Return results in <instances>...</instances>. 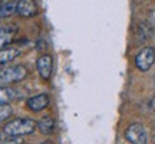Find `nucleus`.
Returning a JSON list of instances; mask_svg holds the SVG:
<instances>
[{
    "label": "nucleus",
    "instance_id": "f257e3e1",
    "mask_svg": "<svg viewBox=\"0 0 155 144\" xmlns=\"http://www.w3.org/2000/svg\"><path fill=\"white\" fill-rule=\"evenodd\" d=\"M37 127V123L33 118H14V120L6 123L3 127L5 134L7 139H17V137H23V135L31 134Z\"/></svg>",
    "mask_w": 155,
    "mask_h": 144
},
{
    "label": "nucleus",
    "instance_id": "f03ea898",
    "mask_svg": "<svg viewBox=\"0 0 155 144\" xmlns=\"http://www.w3.org/2000/svg\"><path fill=\"white\" fill-rule=\"evenodd\" d=\"M27 70L24 66L16 64L9 66L5 69H0V86H7V84L19 83L21 80L26 79Z\"/></svg>",
    "mask_w": 155,
    "mask_h": 144
},
{
    "label": "nucleus",
    "instance_id": "7ed1b4c3",
    "mask_svg": "<svg viewBox=\"0 0 155 144\" xmlns=\"http://www.w3.org/2000/svg\"><path fill=\"white\" fill-rule=\"evenodd\" d=\"M125 139L131 144H147L148 135H147L144 125L140 124V123H132L125 130Z\"/></svg>",
    "mask_w": 155,
    "mask_h": 144
},
{
    "label": "nucleus",
    "instance_id": "20e7f679",
    "mask_svg": "<svg viewBox=\"0 0 155 144\" xmlns=\"http://www.w3.org/2000/svg\"><path fill=\"white\" fill-rule=\"evenodd\" d=\"M155 61V50L154 47H144L135 56V66L141 71H147L152 67Z\"/></svg>",
    "mask_w": 155,
    "mask_h": 144
},
{
    "label": "nucleus",
    "instance_id": "39448f33",
    "mask_svg": "<svg viewBox=\"0 0 155 144\" xmlns=\"http://www.w3.org/2000/svg\"><path fill=\"white\" fill-rule=\"evenodd\" d=\"M37 71L41 76V79L48 80L53 73V57L50 54H43L37 59Z\"/></svg>",
    "mask_w": 155,
    "mask_h": 144
},
{
    "label": "nucleus",
    "instance_id": "423d86ee",
    "mask_svg": "<svg viewBox=\"0 0 155 144\" xmlns=\"http://www.w3.org/2000/svg\"><path fill=\"white\" fill-rule=\"evenodd\" d=\"M37 13V5L34 0H17V14L20 17L28 19Z\"/></svg>",
    "mask_w": 155,
    "mask_h": 144
},
{
    "label": "nucleus",
    "instance_id": "0eeeda50",
    "mask_svg": "<svg viewBox=\"0 0 155 144\" xmlns=\"http://www.w3.org/2000/svg\"><path fill=\"white\" fill-rule=\"evenodd\" d=\"M50 104V96L46 93H40L27 100V107L31 111H41Z\"/></svg>",
    "mask_w": 155,
    "mask_h": 144
},
{
    "label": "nucleus",
    "instance_id": "6e6552de",
    "mask_svg": "<svg viewBox=\"0 0 155 144\" xmlns=\"http://www.w3.org/2000/svg\"><path fill=\"white\" fill-rule=\"evenodd\" d=\"M16 30L13 27H0V49H5L13 42Z\"/></svg>",
    "mask_w": 155,
    "mask_h": 144
},
{
    "label": "nucleus",
    "instance_id": "1a4fd4ad",
    "mask_svg": "<svg viewBox=\"0 0 155 144\" xmlns=\"http://www.w3.org/2000/svg\"><path fill=\"white\" fill-rule=\"evenodd\" d=\"M54 125H56V123H54V118L50 116H46L43 117V118H40L37 123V127L38 130L41 131L43 134H51L53 130H54Z\"/></svg>",
    "mask_w": 155,
    "mask_h": 144
},
{
    "label": "nucleus",
    "instance_id": "9d476101",
    "mask_svg": "<svg viewBox=\"0 0 155 144\" xmlns=\"http://www.w3.org/2000/svg\"><path fill=\"white\" fill-rule=\"evenodd\" d=\"M20 53L17 49H2L0 50V66L13 61Z\"/></svg>",
    "mask_w": 155,
    "mask_h": 144
},
{
    "label": "nucleus",
    "instance_id": "9b49d317",
    "mask_svg": "<svg viewBox=\"0 0 155 144\" xmlns=\"http://www.w3.org/2000/svg\"><path fill=\"white\" fill-rule=\"evenodd\" d=\"M14 13H17V2H6L5 5L0 6V16L2 17H9V16H13Z\"/></svg>",
    "mask_w": 155,
    "mask_h": 144
},
{
    "label": "nucleus",
    "instance_id": "f8f14e48",
    "mask_svg": "<svg viewBox=\"0 0 155 144\" xmlns=\"http://www.w3.org/2000/svg\"><path fill=\"white\" fill-rule=\"evenodd\" d=\"M16 98V91L12 87H0V104H7Z\"/></svg>",
    "mask_w": 155,
    "mask_h": 144
},
{
    "label": "nucleus",
    "instance_id": "ddd939ff",
    "mask_svg": "<svg viewBox=\"0 0 155 144\" xmlns=\"http://www.w3.org/2000/svg\"><path fill=\"white\" fill-rule=\"evenodd\" d=\"M13 113V108L10 106L9 103L7 104H0V121H5L7 120Z\"/></svg>",
    "mask_w": 155,
    "mask_h": 144
},
{
    "label": "nucleus",
    "instance_id": "4468645a",
    "mask_svg": "<svg viewBox=\"0 0 155 144\" xmlns=\"http://www.w3.org/2000/svg\"><path fill=\"white\" fill-rule=\"evenodd\" d=\"M2 144H23V143H21V139H20V137H17V139H9V140H6V141H3Z\"/></svg>",
    "mask_w": 155,
    "mask_h": 144
},
{
    "label": "nucleus",
    "instance_id": "2eb2a0df",
    "mask_svg": "<svg viewBox=\"0 0 155 144\" xmlns=\"http://www.w3.org/2000/svg\"><path fill=\"white\" fill-rule=\"evenodd\" d=\"M148 20H150V23L155 27V10H152V12L150 13V19H148Z\"/></svg>",
    "mask_w": 155,
    "mask_h": 144
},
{
    "label": "nucleus",
    "instance_id": "dca6fc26",
    "mask_svg": "<svg viewBox=\"0 0 155 144\" xmlns=\"http://www.w3.org/2000/svg\"><path fill=\"white\" fill-rule=\"evenodd\" d=\"M6 139H7V135L5 134V131H0V144L3 141H6Z\"/></svg>",
    "mask_w": 155,
    "mask_h": 144
},
{
    "label": "nucleus",
    "instance_id": "f3484780",
    "mask_svg": "<svg viewBox=\"0 0 155 144\" xmlns=\"http://www.w3.org/2000/svg\"><path fill=\"white\" fill-rule=\"evenodd\" d=\"M151 106H152V108H154V110H155V98H154V100H152V103H151Z\"/></svg>",
    "mask_w": 155,
    "mask_h": 144
},
{
    "label": "nucleus",
    "instance_id": "a211bd4d",
    "mask_svg": "<svg viewBox=\"0 0 155 144\" xmlns=\"http://www.w3.org/2000/svg\"><path fill=\"white\" fill-rule=\"evenodd\" d=\"M41 144H53L51 141H44V143H41Z\"/></svg>",
    "mask_w": 155,
    "mask_h": 144
}]
</instances>
